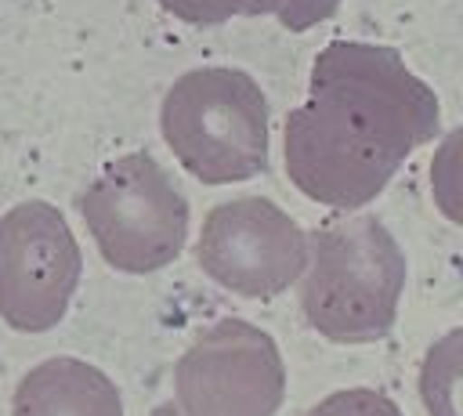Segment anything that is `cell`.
Returning a JSON list of instances; mask_svg holds the SVG:
<instances>
[{
    "label": "cell",
    "mask_w": 463,
    "mask_h": 416,
    "mask_svg": "<svg viewBox=\"0 0 463 416\" xmlns=\"http://www.w3.org/2000/svg\"><path fill=\"white\" fill-rule=\"evenodd\" d=\"M195 260L221 289L268 300L289 289L307 264V232L271 199L239 195L203 217Z\"/></svg>",
    "instance_id": "52a82bcc"
},
{
    "label": "cell",
    "mask_w": 463,
    "mask_h": 416,
    "mask_svg": "<svg viewBox=\"0 0 463 416\" xmlns=\"http://www.w3.org/2000/svg\"><path fill=\"white\" fill-rule=\"evenodd\" d=\"M181 416H275L286 394L279 344L246 318L203 329L174 369Z\"/></svg>",
    "instance_id": "8992f818"
},
{
    "label": "cell",
    "mask_w": 463,
    "mask_h": 416,
    "mask_svg": "<svg viewBox=\"0 0 463 416\" xmlns=\"http://www.w3.org/2000/svg\"><path fill=\"white\" fill-rule=\"evenodd\" d=\"M159 130L174 159L203 184H235L268 170L271 109L260 83L232 65H203L166 90Z\"/></svg>",
    "instance_id": "3957f363"
},
{
    "label": "cell",
    "mask_w": 463,
    "mask_h": 416,
    "mask_svg": "<svg viewBox=\"0 0 463 416\" xmlns=\"http://www.w3.org/2000/svg\"><path fill=\"white\" fill-rule=\"evenodd\" d=\"M11 416H123V398L98 365L58 355L18 380Z\"/></svg>",
    "instance_id": "ba28073f"
},
{
    "label": "cell",
    "mask_w": 463,
    "mask_h": 416,
    "mask_svg": "<svg viewBox=\"0 0 463 416\" xmlns=\"http://www.w3.org/2000/svg\"><path fill=\"white\" fill-rule=\"evenodd\" d=\"M188 25H221L239 14H275L282 0H156Z\"/></svg>",
    "instance_id": "9c48e42d"
},
{
    "label": "cell",
    "mask_w": 463,
    "mask_h": 416,
    "mask_svg": "<svg viewBox=\"0 0 463 416\" xmlns=\"http://www.w3.org/2000/svg\"><path fill=\"white\" fill-rule=\"evenodd\" d=\"M80 275V242L58 206L25 199L0 217V318L11 329H54L72 304Z\"/></svg>",
    "instance_id": "5b68a950"
},
{
    "label": "cell",
    "mask_w": 463,
    "mask_h": 416,
    "mask_svg": "<svg viewBox=\"0 0 463 416\" xmlns=\"http://www.w3.org/2000/svg\"><path fill=\"white\" fill-rule=\"evenodd\" d=\"M438 127V94L394 47L333 40L311 65L307 101L286 116V177L311 203L358 210Z\"/></svg>",
    "instance_id": "6da1fadb"
},
{
    "label": "cell",
    "mask_w": 463,
    "mask_h": 416,
    "mask_svg": "<svg viewBox=\"0 0 463 416\" xmlns=\"http://www.w3.org/2000/svg\"><path fill=\"white\" fill-rule=\"evenodd\" d=\"M76 210L101 260L123 275L159 271L188 242V199L145 148L112 159L76 195Z\"/></svg>",
    "instance_id": "277c9868"
},
{
    "label": "cell",
    "mask_w": 463,
    "mask_h": 416,
    "mask_svg": "<svg viewBox=\"0 0 463 416\" xmlns=\"http://www.w3.org/2000/svg\"><path fill=\"white\" fill-rule=\"evenodd\" d=\"M340 4H344V0H282L279 11H275V18H279L282 29H289V33H307L311 25L326 22Z\"/></svg>",
    "instance_id": "8fae6325"
},
{
    "label": "cell",
    "mask_w": 463,
    "mask_h": 416,
    "mask_svg": "<svg viewBox=\"0 0 463 416\" xmlns=\"http://www.w3.org/2000/svg\"><path fill=\"white\" fill-rule=\"evenodd\" d=\"M152 416H181V412H177V405H174V402H163V405H156V409H152Z\"/></svg>",
    "instance_id": "7c38bea8"
},
{
    "label": "cell",
    "mask_w": 463,
    "mask_h": 416,
    "mask_svg": "<svg viewBox=\"0 0 463 416\" xmlns=\"http://www.w3.org/2000/svg\"><path fill=\"white\" fill-rule=\"evenodd\" d=\"M307 416H405L394 398H387L383 391L373 387H347V391H333L326 394Z\"/></svg>",
    "instance_id": "30bf717a"
},
{
    "label": "cell",
    "mask_w": 463,
    "mask_h": 416,
    "mask_svg": "<svg viewBox=\"0 0 463 416\" xmlns=\"http://www.w3.org/2000/svg\"><path fill=\"white\" fill-rule=\"evenodd\" d=\"M405 253L373 213H340L307 232L300 311L333 344H376L398 322Z\"/></svg>",
    "instance_id": "7a4b0ae2"
}]
</instances>
